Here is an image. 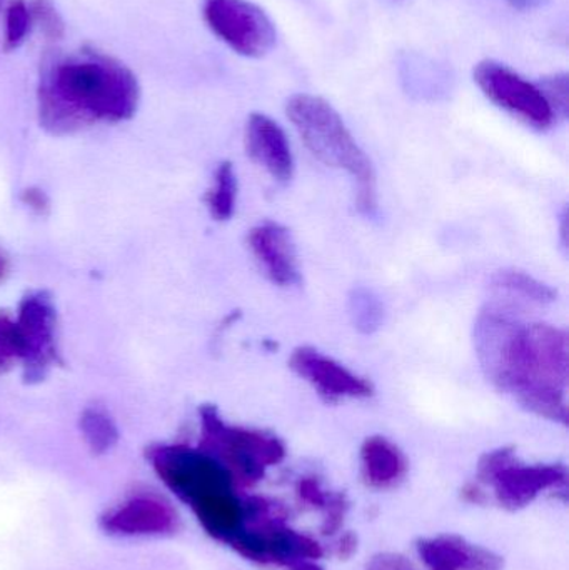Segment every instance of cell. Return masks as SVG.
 <instances>
[{"label": "cell", "mask_w": 569, "mask_h": 570, "mask_svg": "<svg viewBox=\"0 0 569 570\" xmlns=\"http://www.w3.org/2000/svg\"><path fill=\"white\" fill-rule=\"evenodd\" d=\"M227 546L247 561L281 568H290L301 561H317L323 556V549L316 541L277 521L244 528Z\"/></svg>", "instance_id": "obj_10"}, {"label": "cell", "mask_w": 569, "mask_h": 570, "mask_svg": "<svg viewBox=\"0 0 569 570\" xmlns=\"http://www.w3.org/2000/svg\"><path fill=\"white\" fill-rule=\"evenodd\" d=\"M474 80L491 102L534 129H550L558 119L540 86L504 63L483 60L474 67Z\"/></svg>", "instance_id": "obj_7"}, {"label": "cell", "mask_w": 569, "mask_h": 570, "mask_svg": "<svg viewBox=\"0 0 569 570\" xmlns=\"http://www.w3.org/2000/svg\"><path fill=\"white\" fill-rule=\"evenodd\" d=\"M199 449L229 471L236 484L254 485L286 458L283 441L269 432L230 425L214 405H203Z\"/></svg>", "instance_id": "obj_4"}, {"label": "cell", "mask_w": 569, "mask_h": 570, "mask_svg": "<svg viewBox=\"0 0 569 570\" xmlns=\"http://www.w3.org/2000/svg\"><path fill=\"white\" fill-rule=\"evenodd\" d=\"M7 2H9V0H0V13H2L3 10H6Z\"/></svg>", "instance_id": "obj_34"}, {"label": "cell", "mask_w": 569, "mask_h": 570, "mask_svg": "<svg viewBox=\"0 0 569 570\" xmlns=\"http://www.w3.org/2000/svg\"><path fill=\"white\" fill-rule=\"evenodd\" d=\"M474 348L488 381L538 417L568 424V335L488 304L474 322Z\"/></svg>", "instance_id": "obj_1"}, {"label": "cell", "mask_w": 569, "mask_h": 570, "mask_svg": "<svg viewBox=\"0 0 569 570\" xmlns=\"http://www.w3.org/2000/svg\"><path fill=\"white\" fill-rule=\"evenodd\" d=\"M361 471L370 488L390 489L403 481L408 462L393 442L381 435H373L361 448Z\"/></svg>", "instance_id": "obj_16"}, {"label": "cell", "mask_w": 569, "mask_h": 570, "mask_svg": "<svg viewBox=\"0 0 569 570\" xmlns=\"http://www.w3.org/2000/svg\"><path fill=\"white\" fill-rule=\"evenodd\" d=\"M80 432L94 455H104L112 451L119 442V429L102 407H87L80 415Z\"/></svg>", "instance_id": "obj_18"}, {"label": "cell", "mask_w": 569, "mask_h": 570, "mask_svg": "<svg viewBox=\"0 0 569 570\" xmlns=\"http://www.w3.org/2000/svg\"><path fill=\"white\" fill-rule=\"evenodd\" d=\"M491 287L501 294L510 295L528 304L547 305L557 301V291L550 285L534 279L530 274L517 269L498 271L491 279Z\"/></svg>", "instance_id": "obj_17"}, {"label": "cell", "mask_w": 569, "mask_h": 570, "mask_svg": "<svg viewBox=\"0 0 569 570\" xmlns=\"http://www.w3.org/2000/svg\"><path fill=\"white\" fill-rule=\"evenodd\" d=\"M366 570H413L406 559L396 554H380L371 561Z\"/></svg>", "instance_id": "obj_27"}, {"label": "cell", "mask_w": 569, "mask_h": 570, "mask_svg": "<svg viewBox=\"0 0 569 570\" xmlns=\"http://www.w3.org/2000/svg\"><path fill=\"white\" fill-rule=\"evenodd\" d=\"M22 200L26 206H29L30 209L37 210V213H43V210L49 207V200H47V196L42 190H23Z\"/></svg>", "instance_id": "obj_28"}, {"label": "cell", "mask_w": 569, "mask_h": 570, "mask_svg": "<svg viewBox=\"0 0 569 570\" xmlns=\"http://www.w3.org/2000/svg\"><path fill=\"white\" fill-rule=\"evenodd\" d=\"M508 6L513 7V9L518 10H533L538 9V7L545 6L548 0H504Z\"/></svg>", "instance_id": "obj_31"}, {"label": "cell", "mask_w": 569, "mask_h": 570, "mask_svg": "<svg viewBox=\"0 0 569 570\" xmlns=\"http://www.w3.org/2000/svg\"><path fill=\"white\" fill-rule=\"evenodd\" d=\"M100 529L112 538H166L179 531L176 508L157 492H134L99 519Z\"/></svg>", "instance_id": "obj_9"}, {"label": "cell", "mask_w": 569, "mask_h": 570, "mask_svg": "<svg viewBox=\"0 0 569 570\" xmlns=\"http://www.w3.org/2000/svg\"><path fill=\"white\" fill-rule=\"evenodd\" d=\"M247 246L264 276L279 287L301 283L296 244L286 227L276 223H263L251 229Z\"/></svg>", "instance_id": "obj_13"}, {"label": "cell", "mask_w": 569, "mask_h": 570, "mask_svg": "<svg viewBox=\"0 0 569 570\" xmlns=\"http://www.w3.org/2000/svg\"><path fill=\"white\" fill-rule=\"evenodd\" d=\"M347 304H350L351 321L361 334H374L383 325V302L370 288H354Z\"/></svg>", "instance_id": "obj_20"}, {"label": "cell", "mask_w": 569, "mask_h": 570, "mask_svg": "<svg viewBox=\"0 0 569 570\" xmlns=\"http://www.w3.org/2000/svg\"><path fill=\"white\" fill-rule=\"evenodd\" d=\"M147 459L160 482L194 515L206 511L220 499L237 494V484L229 471L203 449L184 444L153 445Z\"/></svg>", "instance_id": "obj_5"}, {"label": "cell", "mask_w": 569, "mask_h": 570, "mask_svg": "<svg viewBox=\"0 0 569 570\" xmlns=\"http://www.w3.org/2000/svg\"><path fill=\"white\" fill-rule=\"evenodd\" d=\"M347 509H350V502H347L346 495L331 494L330 499H327V504L324 505L323 509L326 515H324L321 532H323L324 535H334L336 532H340L341 528H343Z\"/></svg>", "instance_id": "obj_25"}, {"label": "cell", "mask_w": 569, "mask_h": 570, "mask_svg": "<svg viewBox=\"0 0 569 570\" xmlns=\"http://www.w3.org/2000/svg\"><path fill=\"white\" fill-rule=\"evenodd\" d=\"M203 17L214 36L239 56L259 59L276 43L273 20L251 0H203Z\"/></svg>", "instance_id": "obj_6"}, {"label": "cell", "mask_w": 569, "mask_h": 570, "mask_svg": "<svg viewBox=\"0 0 569 570\" xmlns=\"http://www.w3.org/2000/svg\"><path fill=\"white\" fill-rule=\"evenodd\" d=\"M568 471L561 464L524 465L514 455L491 478L498 502L508 511L530 505L541 492L567 484Z\"/></svg>", "instance_id": "obj_12"}, {"label": "cell", "mask_w": 569, "mask_h": 570, "mask_svg": "<svg viewBox=\"0 0 569 570\" xmlns=\"http://www.w3.org/2000/svg\"><path fill=\"white\" fill-rule=\"evenodd\" d=\"M540 89L543 90L557 117H567L569 107L568 73H557V76L547 77V79L540 83Z\"/></svg>", "instance_id": "obj_24"}, {"label": "cell", "mask_w": 569, "mask_h": 570, "mask_svg": "<svg viewBox=\"0 0 569 570\" xmlns=\"http://www.w3.org/2000/svg\"><path fill=\"white\" fill-rule=\"evenodd\" d=\"M290 367L294 374L313 385L321 399L331 404L343 399H367L374 394L373 384L367 379L354 374L314 347L304 345L294 348Z\"/></svg>", "instance_id": "obj_11"}, {"label": "cell", "mask_w": 569, "mask_h": 570, "mask_svg": "<svg viewBox=\"0 0 569 570\" xmlns=\"http://www.w3.org/2000/svg\"><path fill=\"white\" fill-rule=\"evenodd\" d=\"M17 327L22 342L23 379L39 382L59 364L57 312L49 292H29L17 308Z\"/></svg>", "instance_id": "obj_8"}, {"label": "cell", "mask_w": 569, "mask_h": 570, "mask_svg": "<svg viewBox=\"0 0 569 570\" xmlns=\"http://www.w3.org/2000/svg\"><path fill=\"white\" fill-rule=\"evenodd\" d=\"M7 276H9V259H7L6 254L0 250V283H3Z\"/></svg>", "instance_id": "obj_33"}, {"label": "cell", "mask_w": 569, "mask_h": 570, "mask_svg": "<svg viewBox=\"0 0 569 570\" xmlns=\"http://www.w3.org/2000/svg\"><path fill=\"white\" fill-rule=\"evenodd\" d=\"M139 102L136 73L94 47L76 53L47 50L40 60L37 114L40 127L53 136L133 119Z\"/></svg>", "instance_id": "obj_2"}, {"label": "cell", "mask_w": 569, "mask_h": 570, "mask_svg": "<svg viewBox=\"0 0 569 570\" xmlns=\"http://www.w3.org/2000/svg\"><path fill=\"white\" fill-rule=\"evenodd\" d=\"M461 499L468 504L481 505L487 502V495L481 491L480 485L467 484L461 489Z\"/></svg>", "instance_id": "obj_30"}, {"label": "cell", "mask_w": 569, "mask_h": 570, "mask_svg": "<svg viewBox=\"0 0 569 570\" xmlns=\"http://www.w3.org/2000/svg\"><path fill=\"white\" fill-rule=\"evenodd\" d=\"M6 30H3V50L13 52L20 49L32 30V13L27 0H9L6 10Z\"/></svg>", "instance_id": "obj_21"}, {"label": "cell", "mask_w": 569, "mask_h": 570, "mask_svg": "<svg viewBox=\"0 0 569 570\" xmlns=\"http://www.w3.org/2000/svg\"><path fill=\"white\" fill-rule=\"evenodd\" d=\"M356 551L357 535L353 534V532H346V534H343V538L340 539V544H337V558L346 561V559L353 558Z\"/></svg>", "instance_id": "obj_29"}, {"label": "cell", "mask_w": 569, "mask_h": 570, "mask_svg": "<svg viewBox=\"0 0 569 570\" xmlns=\"http://www.w3.org/2000/svg\"><path fill=\"white\" fill-rule=\"evenodd\" d=\"M418 554L430 570H503L504 561L493 551L470 544L460 535L420 539Z\"/></svg>", "instance_id": "obj_15"}, {"label": "cell", "mask_w": 569, "mask_h": 570, "mask_svg": "<svg viewBox=\"0 0 569 570\" xmlns=\"http://www.w3.org/2000/svg\"><path fill=\"white\" fill-rule=\"evenodd\" d=\"M290 570H324L316 561H301L290 566Z\"/></svg>", "instance_id": "obj_32"}, {"label": "cell", "mask_w": 569, "mask_h": 570, "mask_svg": "<svg viewBox=\"0 0 569 570\" xmlns=\"http://www.w3.org/2000/svg\"><path fill=\"white\" fill-rule=\"evenodd\" d=\"M244 140H246L247 156L264 167L274 180L286 184L293 179V150L286 132L276 120L264 114H251Z\"/></svg>", "instance_id": "obj_14"}, {"label": "cell", "mask_w": 569, "mask_h": 570, "mask_svg": "<svg viewBox=\"0 0 569 570\" xmlns=\"http://www.w3.org/2000/svg\"><path fill=\"white\" fill-rule=\"evenodd\" d=\"M237 200V176L230 163H220L214 173L213 186L206 196L207 209L214 219L224 223L233 217Z\"/></svg>", "instance_id": "obj_19"}, {"label": "cell", "mask_w": 569, "mask_h": 570, "mask_svg": "<svg viewBox=\"0 0 569 570\" xmlns=\"http://www.w3.org/2000/svg\"><path fill=\"white\" fill-rule=\"evenodd\" d=\"M22 362V342L16 317L0 311V375Z\"/></svg>", "instance_id": "obj_22"}, {"label": "cell", "mask_w": 569, "mask_h": 570, "mask_svg": "<svg viewBox=\"0 0 569 570\" xmlns=\"http://www.w3.org/2000/svg\"><path fill=\"white\" fill-rule=\"evenodd\" d=\"M287 117L304 146L316 159L350 174L356 189V207L364 216L377 209L376 174L340 114L321 97L297 94L287 100Z\"/></svg>", "instance_id": "obj_3"}, {"label": "cell", "mask_w": 569, "mask_h": 570, "mask_svg": "<svg viewBox=\"0 0 569 570\" xmlns=\"http://www.w3.org/2000/svg\"><path fill=\"white\" fill-rule=\"evenodd\" d=\"M297 495H300L301 501L306 502V504L313 505V508L324 509V505L327 504V499H330L331 494H327L326 491H323L321 488L320 481H316L314 478H303L296 485Z\"/></svg>", "instance_id": "obj_26"}, {"label": "cell", "mask_w": 569, "mask_h": 570, "mask_svg": "<svg viewBox=\"0 0 569 570\" xmlns=\"http://www.w3.org/2000/svg\"><path fill=\"white\" fill-rule=\"evenodd\" d=\"M33 27H39L47 40H62L66 36V20L52 0H30Z\"/></svg>", "instance_id": "obj_23"}]
</instances>
